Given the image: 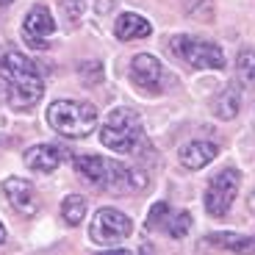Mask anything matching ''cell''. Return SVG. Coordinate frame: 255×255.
Returning <instances> with one entry per match:
<instances>
[{
	"mask_svg": "<svg viewBox=\"0 0 255 255\" xmlns=\"http://www.w3.org/2000/svg\"><path fill=\"white\" fill-rule=\"evenodd\" d=\"M83 8H86V0H61V11L67 14L70 22H78V19H81Z\"/></svg>",
	"mask_w": 255,
	"mask_h": 255,
	"instance_id": "obj_20",
	"label": "cell"
},
{
	"mask_svg": "<svg viewBox=\"0 0 255 255\" xmlns=\"http://www.w3.org/2000/svg\"><path fill=\"white\" fill-rule=\"evenodd\" d=\"M228 250V253H250L253 250V239L250 236H236V233H214V236H205L200 242V250Z\"/></svg>",
	"mask_w": 255,
	"mask_h": 255,
	"instance_id": "obj_14",
	"label": "cell"
},
{
	"mask_svg": "<svg viewBox=\"0 0 255 255\" xmlns=\"http://www.w3.org/2000/svg\"><path fill=\"white\" fill-rule=\"evenodd\" d=\"M61 217H64V222L72 225V228L81 225L83 217H86V200L78 197V194H70V197L64 200V205H61Z\"/></svg>",
	"mask_w": 255,
	"mask_h": 255,
	"instance_id": "obj_16",
	"label": "cell"
},
{
	"mask_svg": "<svg viewBox=\"0 0 255 255\" xmlns=\"http://www.w3.org/2000/svg\"><path fill=\"white\" fill-rule=\"evenodd\" d=\"M191 228V214L180 211V214H172L169 211V217H166V230H169V236L172 239H183Z\"/></svg>",
	"mask_w": 255,
	"mask_h": 255,
	"instance_id": "obj_17",
	"label": "cell"
},
{
	"mask_svg": "<svg viewBox=\"0 0 255 255\" xmlns=\"http://www.w3.org/2000/svg\"><path fill=\"white\" fill-rule=\"evenodd\" d=\"M219 155V147L214 141H191L180 150V164L186 169H203Z\"/></svg>",
	"mask_w": 255,
	"mask_h": 255,
	"instance_id": "obj_13",
	"label": "cell"
},
{
	"mask_svg": "<svg viewBox=\"0 0 255 255\" xmlns=\"http://www.w3.org/2000/svg\"><path fill=\"white\" fill-rule=\"evenodd\" d=\"M3 239H6V228L0 225V244H3Z\"/></svg>",
	"mask_w": 255,
	"mask_h": 255,
	"instance_id": "obj_23",
	"label": "cell"
},
{
	"mask_svg": "<svg viewBox=\"0 0 255 255\" xmlns=\"http://www.w3.org/2000/svg\"><path fill=\"white\" fill-rule=\"evenodd\" d=\"M239 106H242V100H239L236 86H228V89L219 92V95L214 97V103H211V109H214V114H217L219 120H233V117L239 114Z\"/></svg>",
	"mask_w": 255,
	"mask_h": 255,
	"instance_id": "obj_15",
	"label": "cell"
},
{
	"mask_svg": "<svg viewBox=\"0 0 255 255\" xmlns=\"http://www.w3.org/2000/svg\"><path fill=\"white\" fill-rule=\"evenodd\" d=\"M169 214V203H155L153 208H150V214H147V230H155L161 228V219Z\"/></svg>",
	"mask_w": 255,
	"mask_h": 255,
	"instance_id": "obj_19",
	"label": "cell"
},
{
	"mask_svg": "<svg viewBox=\"0 0 255 255\" xmlns=\"http://www.w3.org/2000/svg\"><path fill=\"white\" fill-rule=\"evenodd\" d=\"M169 47L178 58H183L186 64L197 67V70H222L225 67V53L214 42H203L194 36H175Z\"/></svg>",
	"mask_w": 255,
	"mask_h": 255,
	"instance_id": "obj_5",
	"label": "cell"
},
{
	"mask_svg": "<svg viewBox=\"0 0 255 255\" xmlns=\"http://www.w3.org/2000/svg\"><path fill=\"white\" fill-rule=\"evenodd\" d=\"M8 3H14V0H0V8H3V6H8Z\"/></svg>",
	"mask_w": 255,
	"mask_h": 255,
	"instance_id": "obj_24",
	"label": "cell"
},
{
	"mask_svg": "<svg viewBox=\"0 0 255 255\" xmlns=\"http://www.w3.org/2000/svg\"><path fill=\"white\" fill-rule=\"evenodd\" d=\"M130 230H133V222L120 214L114 208H100L92 219V228H89V236L95 244H120L130 236Z\"/></svg>",
	"mask_w": 255,
	"mask_h": 255,
	"instance_id": "obj_6",
	"label": "cell"
},
{
	"mask_svg": "<svg viewBox=\"0 0 255 255\" xmlns=\"http://www.w3.org/2000/svg\"><path fill=\"white\" fill-rule=\"evenodd\" d=\"M3 194L8 197L11 208L19 211L22 217H33L39 211V197H36V189H33L31 180H25V178L3 180Z\"/></svg>",
	"mask_w": 255,
	"mask_h": 255,
	"instance_id": "obj_10",
	"label": "cell"
},
{
	"mask_svg": "<svg viewBox=\"0 0 255 255\" xmlns=\"http://www.w3.org/2000/svg\"><path fill=\"white\" fill-rule=\"evenodd\" d=\"M109 8H111V0H97V11L100 14H106Z\"/></svg>",
	"mask_w": 255,
	"mask_h": 255,
	"instance_id": "obj_21",
	"label": "cell"
},
{
	"mask_svg": "<svg viewBox=\"0 0 255 255\" xmlns=\"http://www.w3.org/2000/svg\"><path fill=\"white\" fill-rule=\"evenodd\" d=\"M64 161V150L56 144H36L25 150V166L33 172H53Z\"/></svg>",
	"mask_w": 255,
	"mask_h": 255,
	"instance_id": "obj_11",
	"label": "cell"
},
{
	"mask_svg": "<svg viewBox=\"0 0 255 255\" xmlns=\"http://www.w3.org/2000/svg\"><path fill=\"white\" fill-rule=\"evenodd\" d=\"M56 33V19L47 11V6H33L22 19V36L28 45H33L36 50H47V36Z\"/></svg>",
	"mask_w": 255,
	"mask_h": 255,
	"instance_id": "obj_8",
	"label": "cell"
},
{
	"mask_svg": "<svg viewBox=\"0 0 255 255\" xmlns=\"http://www.w3.org/2000/svg\"><path fill=\"white\" fill-rule=\"evenodd\" d=\"M239 75H242L244 86L253 89V50H250V47L239 53Z\"/></svg>",
	"mask_w": 255,
	"mask_h": 255,
	"instance_id": "obj_18",
	"label": "cell"
},
{
	"mask_svg": "<svg viewBox=\"0 0 255 255\" xmlns=\"http://www.w3.org/2000/svg\"><path fill=\"white\" fill-rule=\"evenodd\" d=\"M153 33V25L147 22L141 14H133V11H125L117 17L114 22V36L120 42H133V39H144Z\"/></svg>",
	"mask_w": 255,
	"mask_h": 255,
	"instance_id": "obj_12",
	"label": "cell"
},
{
	"mask_svg": "<svg viewBox=\"0 0 255 255\" xmlns=\"http://www.w3.org/2000/svg\"><path fill=\"white\" fill-rule=\"evenodd\" d=\"M6 100V78H0V103Z\"/></svg>",
	"mask_w": 255,
	"mask_h": 255,
	"instance_id": "obj_22",
	"label": "cell"
},
{
	"mask_svg": "<svg viewBox=\"0 0 255 255\" xmlns=\"http://www.w3.org/2000/svg\"><path fill=\"white\" fill-rule=\"evenodd\" d=\"M75 172L83 175L92 186H103L109 191H133L147 183V178L136 169L117 164L109 158H97V155H81L75 158Z\"/></svg>",
	"mask_w": 255,
	"mask_h": 255,
	"instance_id": "obj_2",
	"label": "cell"
},
{
	"mask_svg": "<svg viewBox=\"0 0 255 255\" xmlns=\"http://www.w3.org/2000/svg\"><path fill=\"white\" fill-rule=\"evenodd\" d=\"M239 194V172L236 169H222L217 178H211L205 189V211L211 217H225Z\"/></svg>",
	"mask_w": 255,
	"mask_h": 255,
	"instance_id": "obj_7",
	"label": "cell"
},
{
	"mask_svg": "<svg viewBox=\"0 0 255 255\" xmlns=\"http://www.w3.org/2000/svg\"><path fill=\"white\" fill-rule=\"evenodd\" d=\"M47 122L53 130H58L61 136L70 139H83L97 128V111L89 103L78 100H56L47 109Z\"/></svg>",
	"mask_w": 255,
	"mask_h": 255,
	"instance_id": "obj_4",
	"label": "cell"
},
{
	"mask_svg": "<svg viewBox=\"0 0 255 255\" xmlns=\"http://www.w3.org/2000/svg\"><path fill=\"white\" fill-rule=\"evenodd\" d=\"M130 81H133L139 89L158 95L166 83V75H164V67H161V61L155 56L139 53V56L130 61Z\"/></svg>",
	"mask_w": 255,
	"mask_h": 255,
	"instance_id": "obj_9",
	"label": "cell"
},
{
	"mask_svg": "<svg viewBox=\"0 0 255 255\" xmlns=\"http://www.w3.org/2000/svg\"><path fill=\"white\" fill-rule=\"evenodd\" d=\"M100 141L114 153L133 155L144 147V128L136 111L130 109H114L100 128Z\"/></svg>",
	"mask_w": 255,
	"mask_h": 255,
	"instance_id": "obj_3",
	"label": "cell"
},
{
	"mask_svg": "<svg viewBox=\"0 0 255 255\" xmlns=\"http://www.w3.org/2000/svg\"><path fill=\"white\" fill-rule=\"evenodd\" d=\"M3 72H6V100L11 109L28 111L42 100L45 95L42 75H39L36 64L28 61L22 53H6Z\"/></svg>",
	"mask_w": 255,
	"mask_h": 255,
	"instance_id": "obj_1",
	"label": "cell"
}]
</instances>
